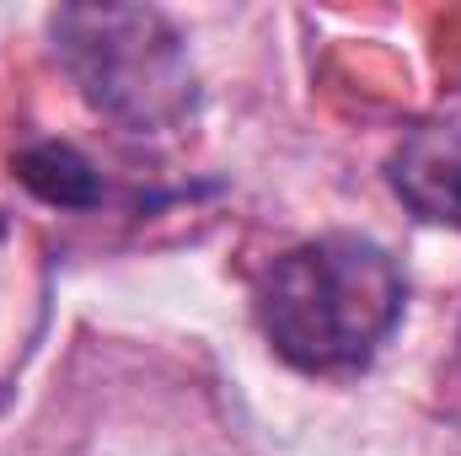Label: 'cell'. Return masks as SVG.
<instances>
[{"label": "cell", "mask_w": 461, "mask_h": 456, "mask_svg": "<svg viewBox=\"0 0 461 456\" xmlns=\"http://www.w3.org/2000/svg\"><path fill=\"white\" fill-rule=\"evenodd\" d=\"M408 285L386 247L365 236H317L290 247L263 285L258 323L295 370H354L402 323Z\"/></svg>", "instance_id": "6da1fadb"}, {"label": "cell", "mask_w": 461, "mask_h": 456, "mask_svg": "<svg viewBox=\"0 0 461 456\" xmlns=\"http://www.w3.org/2000/svg\"><path fill=\"white\" fill-rule=\"evenodd\" d=\"M386 178L419 221L461 231V123H424L402 134Z\"/></svg>", "instance_id": "3957f363"}, {"label": "cell", "mask_w": 461, "mask_h": 456, "mask_svg": "<svg viewBox=\"0 0 461 456\" xmlns=\"http://www.w3.org/2000/svg\"><path fill=\"white\" fill-rule=\"evenodd\" d=\"M16 178H22L43 205H54V210H92V205L103 199L97 167H92L76 145H65V140H38V145H27V150L16 156Z\"/></svg>", "instance_id": "277c9868"}, {"label": "cell", "mask_w": 461, "mask_h": 456, "mask_svg": "<svg viewBox=\"0 0 461 456\" xmlns=\"http://www.w3.org/2000/svg\"><path fill=\"white\" fill-rule=\"evenodd\" d=\"M49 38L86 108L129 134H167L199 108L188 43L156 5H59Z\"/></svg>", "instance_id": "7a4b0ae2"}]
</instances>
